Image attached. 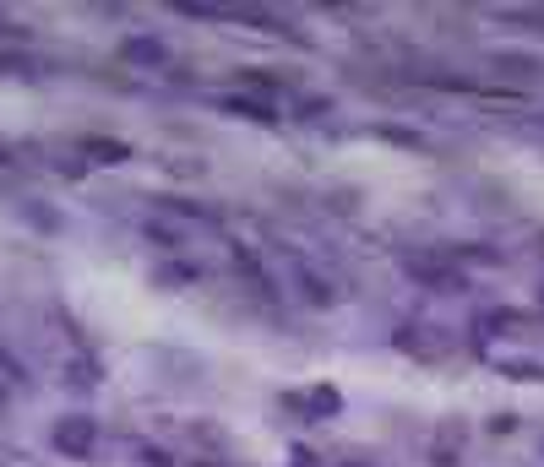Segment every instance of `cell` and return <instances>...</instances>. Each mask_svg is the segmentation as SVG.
<instances>
[{
	"mask_svg": "<svg viewBox=\"0 0 544 467\" xmlns=\"http://www.w3.org/2000/svg\"><path fill=\"white\" fill-rule=\"evenodd\" d=\"M54 446H60L65 457H93V424H87V419H65V424L54 430Z\"/></svg>",
	"mask_w": 544,
	"mask_h": 467,
	"instance_id": "obj_1",
	"label": "cell"
},
{
	"mask_svg": "<svg viewBox=\"0 0 544 467\" xmlns=\"http://www.w3.org/2000/svg\"><path fill=\"white\" fill-rule=\"evenodd\" d=\"M125 60H163L158 44H125Z\"/></svg>",
	"mask_w": 544,
	"mask_h": 467,
	"instance_id": "obj_2",
	"label": "cell"
}]
</instances>
